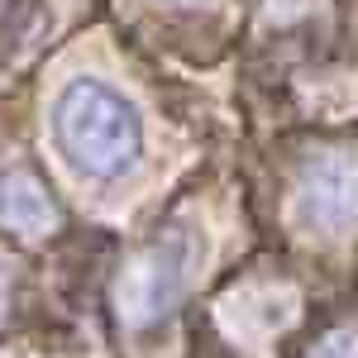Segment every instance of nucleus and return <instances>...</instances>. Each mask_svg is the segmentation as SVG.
Segmentation results:
<instances>
[{"instance_id": "nucleus-6", "label": "nucleus", "mask_w": 358, "mask_h": 358, "mask_svg": "<svg viewBox=\"0 0 358 358\" xmlns=\"http://www.w3.org/2000/svg\"><path fill=\"white\" fill-rule=\"evenodd\" d=\"M263 5H268V20H277V24H292L310 10V0H263Z\"/></svg>"}, {"instance_id": "nucleus-7", "label": "nucleus", "mask_w": 358, "mask_h": 358, "mask_svg": "<svg viewBox=\"0 0 358 358\" xmlns=\"http://www.w3.org/2000/svg\"><path fill=\"white\" fill-rule=\"evenodd\" d=\"M172 5H210V0H172Z\"/></svg>"}, {"instance_id": "nucleus-2", "label": "nucleus", "mask_w": 358, "mask_h": 358, "mask_svg": "<svg viewBox=\"0 0 358 358\" xmlns=\"http://www.w3.org/2000/svg\"><path fill=\"white\" fill-rule=\"evenodd\" d=\"M196 268V234L187 224H163L134 258L124 263V273L115 282V310L129 330L158 325L172 306L182 301L187 282Z\"/></svg>"}, {"instance_id": "nucleus-1", "label": "nucleus", "mask_w": 358, "mask_h": 358, "mask_svg": "<svg viewBox=\"0 0 358 358\" xmlns=\"http://www.w3.org/2000/svg\"><path fill=\"white\" fill-rule=\"evenodd\" d=\"M57 153L91 182H115L143 153V120L138 110L96 77H77L62 86L53 106Z\"/></svg>"}, {"instance_id": "nucleus-5", "label": "nucleus", "mask_w": 358, "mask_h": 358, "mask_svg": "<svg viewBox=\"0 0 358 358\" xmlns=\"http://www.w3.org/2000/svg\"><path fill=\"white\" fill-rule=\"evenodd\" d=\"M306 358H358V330H330Z\"/></svg>"}, {"instance_id": "nucleus-3", "label": "nucleus", "mask_w": 358, "mask_h": 358, "mask_svg": "<svg viewBox=\"0 0 358 358\" xmlns=\"http://www.w3.org/2000/svg\"><path fill=\"white\" fill-rule=\"evenodd\" d=\"M292 215L306 234L349 239L358 234V153L330 148L306 158L292 182Z\"/></svg>"}, {"instance_id": "nucleus-4", "label": "nucleus", "mask_w": 358, "mask_h": 358, "mask_svg": "<svg viewBox=\"0 0 358 358\" xmlns=\"http://www.w3.org/2000/svg\"><path fill=\"white\" fill-rule=\"evenodd\" d=\"M0 224L15 229V234H29V239L48 234L57 224L53 196L34 172H5L0 177Z\"/></svg>"}, {"instance_id": "nucleus-8", "label": "nucleus", "mask_w": 358, "mask_h": 358, "mask_svg": "<svg viewBox=\"0 0 358 358\" xmlns=\"http://www.w3.org/2000/svg\"><path fill=\"white\" fill-rule=\"evenodd\" d=\"M0 320H5V301H0Z\"/></svg>"}]
</instances>
